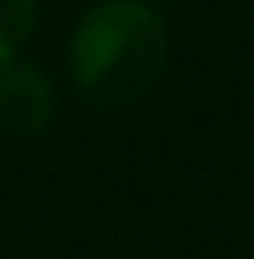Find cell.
<instances>
[{"label": "cell", "instance_id": "obj_2", "mask_svg": "<svg viewBox=\"0 0 254 259\" xmlns=\"http://www.w3.org/2000/svg\"><path fill=\"white\" fill-rule=\"evenodd\" d=\"M55 87L41 68L27 64H0V127L18 137H36L55 123Z\"/></svg>", "mask_w": 254, "mask_h": 259}, {"label": "cell", "instance_id": "obj_1", "mask_svg": "<svg viewBox=\"0 0 254 259\" xmlns=\"http://www.w3.org/2000/svg\"><path fill=\"white\" fill-rule=\"evenodd\" d=\"M168 68V23L145 0H100L68 41V73L100 109H127Z\"/></svg>", "mask_w": 254, "mask_h": 259}, {"label": "cell", "instance_id": "obj_3", "mask_svg": "<svg viewBox=\"0 0 254 259\" xmlns=\"http://www.w3.org/2000/svg\"><path fill=\"white\" fill-rule=\"evenodd\" d=\"M36 27V0H0V64H14Z\"/></svg>", "mask_w": 254, "mask_h": 259}]
</instances>
